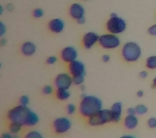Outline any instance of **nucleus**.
<instances>
[{"instance_id": "34", "label": "nucleus", "mask_w": 156, "mask_h": 138, "mask_svg": "<svg viewBox=\"0 0 156 138\" xmlns=\"http://www.w3.org/2000/svg\"><path fill=\"white\" fill-rule=\"evenodd\" d=\"M140 76L141 78H146L147 77V73H146V71H143V72H141L140 73Z\"/></svg>"}, {"instance_id": "25", "label": "nucleus", "mask_w": 156, "mask_h": 138, "mask_svg": "<svg viewBox=\"0 0 156 138\" xmlns=\"http://www.w3.org/2000/svg\"><path fill=\"white\" fill-rule=\"evenodd\" d=\"M67 111H68V115H73L76 112V106L74 104H70L68 105L67 107Z\"/></svg>"}, {"instance_id": "1", "label": "nucleus", "mask_w": 156, "mask_h": 138, "mask_svg": "<svg viewBox=\"0 0 156 138\" xmlns=\"http://www.w3.org/2000/svg\"><path fill=\"white\" fill-rule=\"evenodd\" d=\"M7 119L11 123H17L23 126H35L39 122L38 115L28 107L19 105L7 112Z\"/></svg>"}, {"instance_id": "27", "label": "nucleus", "mask_w": 156, "mask_h": 138, "mask_svg": "<svg viewBox=\"0 0 156 138\" xmlns=\"http://www.w3.org/2000/svg\"><path fill=\"white\" fill-rule=\"evenodd\" d=\"M42 92H43L44 94H52V92H53V88L51 87V86H50V85H46V86L42 89Z\"/></svg>"}, {"instance_id": "40", "label": "nucleus", "mask_w": 156, "mask_h": 138, "mask_svg": "<svg viewBox=\"0 0 156 138\" xmlns=\"http://www.w3.org/2000/svg\"><path fill=\"white\" fill-rule=\"evenodd\" d=\"M152 87L156 88V77H154V79L153 80V85H152Z\"/></svg>"}, {"instance_id": "8", "label": "nucleus", "mask_w": 156, "mask_h": 138, "mask_svg": "<svg viewBox=\"0 0 156 138\" xmlns=\"http://www.w3.org/2000/svg\"><path fill=\"white\" fill-rule=\"evenodd\" d=\"M73 83V77L67 73L58 74L55 80V85L57 89H64L68 90Z\"/></svg>"}, {"instance_id": "14", "label": "nucleus", "mask_w": 156, "mask_h": 138, "mask_svg": "<svg viewBox=\"0 0 156 138\" xmlns=\"http://www.w3.org/2000/svg\"><path fill=\"white\" fill-rule=\"evenodd\" d=\"M48 28L50 31L55 34H59L64 29V23L61 19H53L49 22Z\"/></svg>"}, {"instance_id": "36", "label": "nucleus", "mask_w": 156, "mask_h": 138, "mask_svg": "<svg viewBox=\"0 0 156 138\" xmlns=\"http://www.w3.org/2000/svg\"><path fill=\"white\" fill-rule=\"evenodd\" d=\"M76 22H77L78 24H84V23L85 22V17H84V18H81V19H78V20H76Z\"/></svg>"}, {"instance_id": "16", "label": "nucleus", "mask_w": 156, "mask_h": 138, "mask_svg": "<svg viewBox=\"0 0 156 138\" xmlns=\"http://www.w3.org/2000/svg\"><path fill=\"white\" fill-rule=\"evenodd\" d=\"M36 51V46L33 42L26 41L21 46V52L24 55L31 56Z\"/></svg>"}, {"instance_id": "15", "label": "nucleus", "mask_w": 156, "mask_h": 138, "mask_svg": "<svg viewBox=\"0 0 156 138\" xmlns=\"http://www.w3.org/2000/svg\"><path fill=\"white\" fill-rule=\"evenodd\" d=\"M124 127L129 130H133L138 125V118L135 115H127L124 119Z\"/></svg>"}, {"instance_id": "12", "label": "nucleus", "mask_w": 156, "mask_h": 138, "mask_svg": "<svg viewBox=\"0 0 156 138\" xmlns=\"http://www.w3.org/2000/svg\"><path fill=\"white\" fill-rule=\"evenodd\" d=\"M69 15L73 19L78 20L85 17V9L80 3H73L69 7Z\"/></svg>"}, {"instance_id": "9", "label": "nucleus", "mask_w": 156, "mask_h": 138, "mask_svg": "<svg viewBox=\"0 0 156 138\" xmlns=\"http://www.w3.org/2000/svg\"><path fill=\"white\" fill-rule=\"evenodd\" d=\"M68 71L73 76H85V67L84 63L78 60H74L68 64Z\"/></svg>"}, {"instance_id": "23", "label": "nucleus", "mask_w": 156, "mask_h": 138, "mask_svg": "<svg viewBox=\"0 0 156 138\" xmlns=\"http://www.w3.org/2000/svg\"><path fill=\"white\" fill-rule=\"evenodd\" d=\"M19 102H20V105H22V106H25V107H27L29 103V97L26 96V95H23V96H21V97H20Z\"/></svg>"}, {"instance_id": "17", "label": "nucleus", "mask_w": 156, "mask_h": 138, "mask_svg": "<svg viewBox=\"0 0 156 138\" xmlns=\"http://www.w3.org/2000/svg\"><path fill=\"white\" fill-rule=\"evenodd\" d=\"M56 97L58 100L61 101H64L69 98L70 97V93L68 90H64V89H57L55 93Z\"/></svg>"}, {"instance_id": "11", "label": "nucleus", "mask_w": 156, "mask_h": 138, "mask_svg": "<svg viewBox=\"0 0 156 138\" xmlns=\"http://www.w3.org/2000/svg\"><path fill=\"white\" fill-rule=\"evenodd\" d=\"M99 40V36L95 33L90 32L84 35L82 38L83 46L85 49H91L95 44L98 42Z\"/></svg>"}, {"instance_id": "2", "label": "nucleus", "mask_w": 156, "mask_h": 138, "mask_svg": "<svg viewBox=\"0 0 156 138\" xmlns=\"http://www.w3.org/2000/svg\"><path fill=\"white\" fill-rule=\"evenodd\" d=\"M102 109V102L95 96H85L79 106V112L85 118H90Z\"/></svg>"}, {"instance_id": "26", "label": "nucleus", "mask_w": 156, "mask_h": 138, "mask_svg": "<svg viewBox=\"0 0 156 138\" xmlns=\"http://www.w3.org/2000/svg\"><path fill=\"white\" fill-rule=\"evenodd\" d=\"M33 15H34V16L35 17V18H40V17H41L43 16V11L41 9H40V8H37V9H35L34 11Z\"/></svg>"}, {"instance_id": "41", "label": "nucleus", "mask_w": 156, "mask_h": 138, "mask_svg": "<svg viewBox=\"0 0 156 138\" xmlns=\"http://www.w3.org/2000/svg\"><path fill=\"white\" fill-rule=\"evenodd\" d=\"M13 138H20V136L17 134H13Z\"/></svg>"}, {"instance_id": "38", "label": "nucleus", "mask_w": 156, "mask_h": 138, "mask_svg": "<svg viewBox=\"0 0 156 138\" xmlns=\"http://www.w3.org/2000/svg\"><path fill=\"white\" fill-rule=\"evenodd\" d=\"M119 138H136V137L133 136H131V135H124V136H120Z\"/></svg>"}, {"instance_id": "42", "label": "nucleus", "mask_w": 156, "mask_h": 138, "mask_svg": "<svg viewBox=\"0 0 156 138\" xmlns=\"http://www.w3.org/2000/svg\"><path fill=\"white\" fill-rule=\"evenodd\" d=\"M2 11H3V7H1V14H2Z\"/></svg>"}, {"instance_id": "19", "label": "nucleus", "mask_w": 156, "mask_h": 138, "mask_svg": "<svg viewBox=\"0 0 156 138\" xmlns=\"http://www.w3.org/2000/svg\"><path fill=\"white\" fill-rule=\"evenodd\" d=\"M146 68L149 69H155L156 68V55L151 56L146 59Z\"/></svg>"}, {"instance_id": "37", "label": "nucleus", "mask_w": 156, "mask_h": 138, "mask_svg": "<svg viewBox=\"0 0 156 138\" xmlns=\"http://www.w3.org/2000/svg\"><path fill=\"white\" fill-rule=\"evenodd\" d=\"M13 8H14V7H13V5L11 4V3H10V4H7V9L8 10V11H10V12H11V11H12V10H13Z\"/></svg>"}, {"instance_id": "39", "label": "nucleus", "mask_w": 156, "mask_h": 138, "mask_svg": "<svg viewBox=\"0 0 156 138\" xmlns=\"http://www.w3.org/2000/svg\"><path fill=\"white\" fill-rule=\"evenodd\" d=\"M6 43H7V40L4 38H2V40H1V45H2V46H4Z\"/></svg>"}, {"instance_id": "32", "label": "nucleus", "mask_w": 156, "mask_h": 138, "mask_svg": "<svg viewBox=\"0 0 156 138\" xmlns=\"http://www.w3.org/2000/svg\"><path fill=\"white\" fill-rule=\"evenodd\" d=\"M1 138H13V135L11 133H3Z\"/></svg>"}, {"instance_id": "13", "label": "nucleus", "mask_w": 156, "mask_h": 138, "mask_svg": "<svg viewBox=\"0 0 156 138\" xmlns=\"http://www.w3.org/2000/svg\"><path fill=\"white\" fill-rule=\"evenodd\" d=\"M122 103L119 102H117L112 105L111 107V112L112 115V122L114 123H119L121 119L122 116Z\"/></svg>"}, {"instance_id": "21", "label": "nucleus", "mask_w": 156, "mask_h": 138, "mask_svg": "<svg viewBox=\"0 0 156 138\" xmlns=\"http://www.w3.org/2000/svg\"><path fill=\"white\" fill-rule=\"evenodd\" d=\"M24 138H43V136L39 132L32 130V131H29V133H27L26 135L24 136Z\"/></svg>"}, {"instance_id": "4", "label": "nucleus", "mask_w": 156, "mask_h": 138, "mask_svg": "<svg viewBox=\"0 0 156 138\" xmlns=\"http://www.w3.org/2000/svg\"><path fill=\"white\" fill-rule=\"evenodd\" d=\"M112 122V115L111 110L102 109L92 116L88 118V124L90 126L96 127L104 125Z\"/></svg>"}, {"instance_id": "3", "label": "nucleus", "mask_w": 156, "mask_h": 138, "mask_svg": "<svg viewBox=\"0 0 156 138\" xmlns=\"http://www.w3.org/2000/svg\"><path fill=\"white\" fill-rule=\"evenodd\" d=\"M122 57L126 62H136L141 57V50L136 42H127L124 45L121 51Z\"/></svg>"}, {"instance_id": "29", "label": "nucleus", "mask_w": 156, "mask_h": 138, "mask_svg": "<svg viewBox=\"0 0 156 138\" xmlns=\"http://www.w3.org/2000/svg\"><path fill=\"white\" fill-rule=\"evenodd\" d=\"M6 31H7V27H6V25L2 22H1L0 23V35L2 36L6 33Z\"/></svg>"}, {"instance_id": "33", "label": "nucleus", "mask_w": 156, "mask_h": 138, "mask_svg": "<svg viewBox=\"0 0 156 138\" xmlns=\"http://www.w3.org/2000/svg\"><path fill=\"white\" fill-rule=\"evenodd\" d=\"M110 60V56L107 55H104L102 56V61L103 62H108Z\"/></svg>"}, {"instance_id": "7", "label": "nucleus", "mask_w": 156, "mask_h": 138, "mask_svg": "<svg viewBox=\"0 0 156 138\" xmlns=\"http://www.w3.org/2000/svg\"><path fill=\"white\" fill-rule=\"evenodd\" d=\"M71 127V120L67 117H59L53 122V129L57 134L65 133L70 130Z\"/></svg>"}, {"instance_id": "20", "label": "nucleus", "mask_w": 156, "mask_h": 138, "mask_svg": "<svg viewBox=\"0 0 156 138\" xmlns=\"http://www.w3.org/2000/svg\"><path fill=\"white\" fill-rule=\"evenodd\" d=\"M135 109H136V115H142L146 114L147 111H148V108H147L145 105L142 104L137 105V106L135 107Z\"/></svg>"}, {"instance_id": "10", "label": "nucleus", "mask_w": 156, "mask_h": 138, "mask_svg": "<svg viewBox=\"0 0 156 138\" xmlns=\"http://www.w3.org/2000/svg\"><path fill=\"white\" fill-rule=\"evenodd\" d=\"M60 57L65 63H71L77 58V51L73 46H68L63 48L61 51Z\"/></svg>"}, {"instance_id": "5", "label": "nucleus", "mask_w": 156, "mask_h": 138, "mask_svg": "<svg viewBox=\"0 0 156 138\" xmlns=\"http://www.w3.org/2000/svg\"><path fill=\"white\" fill-rule=\"evenodd\" d=\"M107 29L110 34H121L126 29V22L120 17L117 16L116 14L112 13L107 22Z\"/></svg>"}, {"instance_id": "24", "label": "nucleus", "mask_w": 156, "mask_h": 138, "mask_svg": "<svg viewBox=\"0 0 156 138\" xmlns=\"http://www.w3.org/2000/svg\"><path fill=\"white\" fill-rule=\"evenodd\" d=\"M147 125L151 129H155L156 128V118L151 117L147 120Z\"/></svg>"}, {"instance_id": "22", "label": "nucleus", "mask_w": 156, "mask_h": 138, "mask_svg": "<svg viewBox=\"0 0 156 138\" xmlns=\"http://www.w3.org/2000/svg\"><path fill=\"white\" fill-rule=\"evenodd\" d=\"M85 80V76H73V83L74 85H82Z\"/></svg>"}, {"instance_id": "31", "label": "nucleus", "mask_w": 156, "mask_h": 138, "mask_svg": "<svg viewBox=\"0 0 156 138\" xmlns=\"http://www.w3.org/2000/svg\"><path fill=\"white\" fill-rule=\"evenodd\" d=\"M127 114L128 115H136V109L133 107H130L127 110Z\"/></svg>"}, {"instance_id": "6", "label": "nucleus", "mask_w": 156, "mask_h": 138, "mask_svg": "<svg viewBox=\"0 0 156 138\" xmlns=\"http://www.w3.org/2000/svg\"><path fill=\"white\" fill-rule=\"evenodd\" d=\"M98 43L102 48L109 50L117 48L120 45V40L115 34H104L99 37Z\"/></svg>"}, {"instance_id": "18", "label": "nucleus", "mask_w": 156, "mask_h": 138, "mask_svg": "<svg viewBox=\"0 0 156 138\" xmlns=\"http://www.w3.org/2000/svg\"><path fill=\"white\" fill-rule=\"evenodd\" d=\"M23 125L17 123H11L9 125V131L12 134H18L21 131Z\"/></svg>"}, {"instance_id": "35", "label": "nucleus", "mask_w": 156, "mask_h": 138, "mask_svg": "<svg viewBox=\"0 0 156 138\" xmlns=\"http://www.w3.org/2000/svg\"><path fill=\"white\" fill-rule=\"evenodd\" d=\"M143 95H144V92L142 91V90H139L138 92L136 93V96H137L138 97H143Z\"/></svg>"}, {"instance_id": "30", "label": "nucleus", "mask_w": 156, "mask_h": 138, "mask_svg": "<svg viewBox=\"0 0 156 138\" xmlns=\"http://www.w3.org/2000/svg\"><path fill=\"white\" fill-rule=\"evenodd\" d=\"M56 61H57V58H56V57H55V56H51V57H49V58H47L46 63H48V64H50V65H52V64H54V63H55Z\"/></svg>"}, {"instance_id": "28", "label": "nucleus", "mask_w": 156, "mask_h": 138, "mask_svg": "<svg viewBox=\"0 0 156 138\" xmlns=\"http://www.w3.org/2000/svg\"><path fill=\"white\" fill-rule=\"evenodd\" d=\"M148 34L152 36H156V24H154L148 29Z\"/></svg>"}, {"instance_id": "43", "label": "nucleus", "mask_w": 156, "mask_h": 138, "mask_svg": "<svg viewBox=\"0 0 156 138\" xmlns=\"http://www.w3.org/2000/svg\"><path fill=\"white\" fill-rule=\"evenodd\" d=\"M80 89H81V90H85V87H84V86H81V87H80Z\"/></svg>"}]
</instances>
